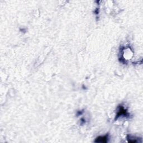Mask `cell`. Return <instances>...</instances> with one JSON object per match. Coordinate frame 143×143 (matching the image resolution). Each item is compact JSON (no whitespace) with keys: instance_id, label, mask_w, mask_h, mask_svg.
Masks as SVG:
<instances>
[{"instance_id":"cell-1","label":"cell","mask_w":143,"mask_h":143,"mask_svg":"<svg viewBox=\"0 0 143 143\" xmlns=\"http://www.w3.org/2000/svg\"><path fill=\"white\" fill-rule=\"evenodd\" d=\"M122 115H124V116H128L129 114L127 112V110L123 107L122 106H120L119 108V111L117 113V116H116V118L117 119L119 117Z\"/></svg>"},{"instance_id":"cell-2","label":"cell","mask_w":143,"mask_h":143,"mask_svg":"<svg viewBox=\"0 0 143 143\" xmlns=\"http://www.w3.org/2000/svg\"><path fill=\"white\" fill-rule=\"evenodd\" d=\"M108 135H106L104 136H99L96 139L95 141L97 142H107L108 141Z\"/></svg>"}]
</instances>
